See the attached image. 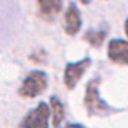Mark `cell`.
<instances>
[{"mask_svg": "<svg viewBox=\"0 0 128 128\" xmlns=\"http://www.w3.org/2000/svg\"><path fill=\"white\" fill-rule=\"evenodd\" d=\"M48 107L51 112V122L54 128H60L61 122L64 120V105L63 102L57 98L56 96H51L48 100Z\"/></svg>", "mask_w": 128, "mask_h": 128, "instance_id": "obj_8", "label": "cell"}, {"mask_svg": "<svg viewBox=\"0 0 128 128\" xmlns=\"http://www.w3.org/2000/svg\"><path fill=\"white\" fill-rule=\"evenodd\" d=\"M105 37H107V28H92V30H88L84 34V40L87 41L90 46L98 48L104 43Z\"/></svg>", "mask_w": 128, "mask_h": 128, "instance_id": "obj_9", "label": "cell"}, {"mask_svg": "<svg viewBox=\"0 0 128 128\" xmlns=\"http://www.w3.org/2000/svg\"><path fill=\"white\" fill-rule=\"evenodd\" d=\"M100 78H92L86 86L84 92V107L90 117L92 115H107L114 112V108L108 105L100 96Z\"/></svg>", "mask_w": 128, "mask_h": 128, "instance_id": "obj_1", "label": "cell"}, {"mask_svg": "<svg viewBox=\"0 0 128 128\" xmlns=\"http://www.w3.org/2000/svg\"><path fill=\"white\" fill-rule=\"evenodd\" d=\"M107 57L111 63L128 66V41L122 38H114L108 43Z\"/></svg>", "mask_w": 128, "mask_h": 128, "instance_id": "obj_5", "label": "cell"}, {"mask_svg": "<svg viewBox=\"0 0 128 128\" xmlns=\"http://www.w3.org/2000/svg\"><path fill=\"white\" fill-rule=\"evenodd\" d=\"M64 128H87V127L82 125V124H78V122H68V124H66Z\"/></svg>", "mask_w": 128, "mask_h": 128, "instance_id": "obj_10", "label": "cell"}, {"mask_svg": "<svg viewBox=\"0 0 128 128\" xmlns=\"http://www.w3.org/2000/svg\"><path fill=\"white\" fill-rule=\"evenodd\" d=\"M51 118L50 107L41 101L32 108L18 124V128H48V120Z\"/></svg>", "mask_w": 128, "mask_h": 128, "instance_id": "obj_3", "label": "cell"}, {"mask_svg": "<svg viewBox=\"0 0 128 128\" xmlns=\"http://www.w3.org/2000/svg\"><path fill=\"white\" fill-rule=\"evenodd\" d=\"M124 30H125V34H127V37H128V17H127V20H125V24H124Z\"/></svg>", "mask_w": 128, "mask_h": 128, "instance_id": "obj_11", "label": "cell"}, {"mask_svg": "<svg viewBox=\"0 0 128 128\" xmlns=\"http://www.w3.org/2000/svg\"><path fill=\"white\" fill-rule=\"evenodd\" d=\"M91 66V58L90 57H84V58L74 61V63H67L63 74V81L64 86L68 91H73L77 87V84L86 74L88 67Z\"/></svg>", "mask_w": 128, "mask_h": 128, "instance_id": "obj_4", "label": "cell"}, {"mask_svg": "<svg viewBox=\"0 0 128 128\" xmlns=\"http://www.w3.org/2000/svg\"><path fill=\"white\" fill-rule=\"evenodd\" d=\"M63 28L67 36H76L81 28V14H80V10L74 2H70L67 9H66Z\"/></svg>", "mask_w": 128, "mask_h": 128, "instance_id": "obj_6", "label": "cell"}, {"mask_svg": "<svg viewBox=\"0 0 128 128\" xmlns=\"http://www.w3.org/2000/svg\"><path fill=\"white\" fill-rule=\"evenodd\" d=\"M48 76L43 70H33L24 77L18 87V96L23 98H36L47 90Z\"/></svg>", "mask_w": 128, "mask_h": 128, "instance_id": "obj_2", "label": "cell"}, {"mask_svg": "<svg viewBox=\"0 0 128 128\" xmlns=\"http://www.w3.org/2000/svg\"><path fill=\"white\" fill-rule=\"evenodd\" d=\"M91 2H92V0H80V3H81V4H86V6L90 4Z\"/></svg>", "mask_w": 128, "mask_h": 128, "instance_id": "obj_12", "label": "cell"}, {"mask_svg": "<svg viewBox=\"0 0 128 128\" xmlns=\"http://www.w3.org/2000/svg\"><path fill=\"white\" fill-rule=\"evenodd\" d=\"M38 16L46 22H53L63 10V0H36Z\"/></svg>", "mask_w": 128, "mask_h": 128, "instance_id": "obj_7", "label": "cell"}]
</instances>
